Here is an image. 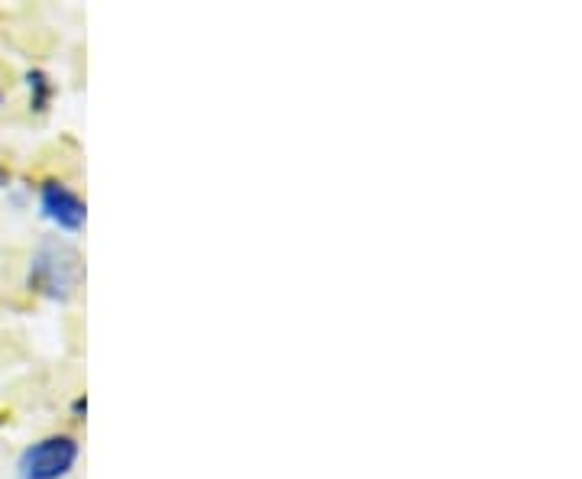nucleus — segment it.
Instances as JSON below:
<instances>
[{"instance_id": "nucleus-7", "label": "nucleus", "mask_w": 582, "mask_h": 479, "mask_svg": "<svg viewBox=\"0 0 582 479\" xmlns=\"http://www.w3.org/2000/svg\"><path fill=\"white\" fill-rule=\"evenodd\" d=\"M0 100H3V95H0Z\"/></svg>"}, {"instance_id": "nucleus-3", "label": "nucleus", "mask_w": 582, "mask_h": 479, "mask_svg": "<svg viewBox=\"0 0 582 479\" xmlns=\"http://www.w3.org/2000/svg\"><path fill=\"white\" fill-rule=\"evenodd\" d=\"M40 207L48 224H55L62 234H78L88 221V207L82 201V194L72 192L65 182L48 179L40 189Z\"/></svg>"}, {"instance_id": "nucleus-6", "label": "nucleus", "mask_w": 582, "mask_h": 479, "mask_svg": "<svg viewBox=\"0 0 582 479\" xmlns=\"http://www.w3.org/2000/svg\"><path fill=\"white\" fill-rule=\"evenodd\" d=\"M7 182H10V175H7V172L0 169V189H7Z\"/></svg>"}, {"instance_id": "nucleus-4", "label": "nucleus", "mask_w": 582, "mask_h": 479, "mask_svg": "<svg viewBox=\"0 0 582 479\" xmlns=\"http://www.w3.org/2000/svg\"><path fill=\"white\" fill-rule=\"evenodd\" d=\"M26 85H30V107H33L36 114H43L48 107V100H52V95H55V85L48 82V75L43 68L26 72Z\"/></svg>"}, {"instance_id": "nucleus-2", "label": "nucleus", "mask_w": 582, "mask_h": 479, "mask_svg": "<svg viewBox=\"0 0 582 479\" xmlns=\"http://www.w3.org/2000/svg\"><path fill=\"white\" fill-rule=\"evenodd\" d=\"M82 444L72 434H48L17 457V479H65L78 464Z\"/></svg>"}, {"instance_id": "nucleus-5", "label": "nucleus", "mask_w": 582, "mask_h": 479, "mask_svg": "<svg viewBox=\"0 0 582 479\" xmlns=\"http://www.w3.org/2000/svg\"><path fill=\"white\" fill-rule=\"evenodd\" d=\"M72 412H75V418H85V412H88V398H85V395H78V398H75V405H72Z\"/></svg>"}, {"instance_id": "nucleus-1", "label": "nucleus", "mask_w": 582, "mask_h": 479, "mask_svg": "<svg viewBox=\"0 0 582 479\" xmlns=\"http://www.w3.org/2000/svg\"><path fill=\"white\" fill-rule=\"evenodd\" d=\"M85 279L82 253L62 237H43L30 256L26 286L52 301H68Z\"/></svg>"}]
</instances>
